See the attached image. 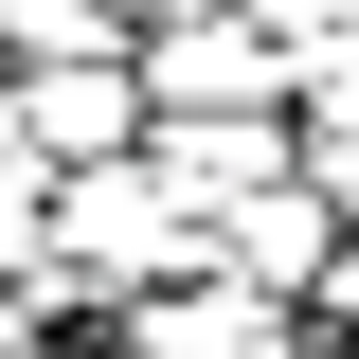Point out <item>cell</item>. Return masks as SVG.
I'll use <instances>...</instances> for the list:
<instances>
[{
	"label": "cell",
	"mask_w": 359,
	"mask_h": 359,
	"mask_svg": "<svg viewBox=\"0 0 359 359\" xmlns=\"http://www.w3.org/2000/svg\"><path fill=\"white\" fill-rule=\"evenodd\" d=\"M36 126L54 144H108V126H126V72H108V54H54V72H36Z\"/></svg>",
	"instance_id": "1"
},
{
	"label": "cell",
	"mask_w": 359,
	"mask_h": 359,
	"mask_svg": "<svg viewBox=\"0 0 359 359\" xmlns=\"http://www.w3.org/2000/svg\"><path fill=\"white\" fill-rule=\"evenodd\" d=\"M162 90H269V54L233 36V18H180V36H162Z\"/></svg>",
	"instance_id": "2"
},
{
	"label": "cell",
	"mask_w": 359,
	"mask_h": 359,
	"mask_svg": "<svg viewBox=\"0 0 359 359\" xmlns=\"http://www.w3.org/2000/svg\"><path fill=\"white\" fill-rule=\"evenodd\" d=\"M323 198H359V126H323Z\"/></svg>",
	"instance_id": "3"
}]
</instances>
